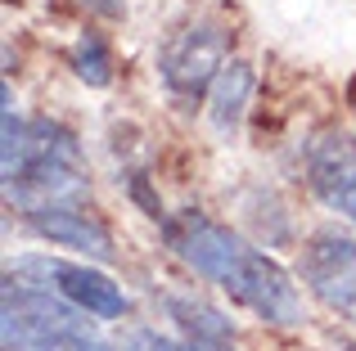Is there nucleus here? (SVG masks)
Returning <instances> with one entry per match:
<instances>
[{
    "label": "nucleus",
    "mask_w": 356,
    "mask_h": 351,
    "mask_svg": "<svg viewBox=\"0 0 356 351\" xmlns=\"http://www.w3.org/2000/svg\"><path fill=\"white\" fill-rule=\"evenodd\" d=\"M352 320H356V316H352Z\"/></svg>",
    "instance_id": "16"
},
{
    "label": "nucleus",
    "mask_w": 356,
    "mask_h": 351,
    "mask_svg": "<svg viewBox=\"0 0 356 351\" xmlns=\"http://www.w3.org/2000/svg\"><path fill=\"white\" fill-rule=\"evenodd\" d=\"M348 104H352V113H356V81H352V90H348Z\"/></svg>",
    "instance_id": "15"
},
{
    "label": "nucleus",
    "mask_w": 356,
    "mask_h": 351,
    "mask_svg": "<svg viewBox=\"0 0 356 351\" xmlns=\"http://www.w3.org/2000/svg\"><path fill=\"white\" fill-rule=\"evenodd\" d=\"M163 239H167V248L208 284L226 280V271L235 266V257L248 248V239H239L230 225H221V221H212L208 212H194V207L167 212L163 216Z\"/></svg>",
    "instance_id": "6"
},
{
    "label": "nucleus",
    "mask_w": 356,
    "mask_h": 351,
    "mask_svg": "<svg viewBox=\"0 0 356 351\" xmlns=\"http://www.w3.org/2000/svg\"><path fill=\"white\" fill-rule=\"evenodd\" d=\"M235 307H243L248 316L266 320L275 329H293L302 325V298H298V284L275 257L257 252V248H243L235 257V266L226 271V280L217 284Z\"/></svg>",
    "instance_id": "2"
},
{
    "label": "nucleus",
    "mask_w": 356,
    "mask_h": 351,
    "mask_svg": "<svg viewBox=\"0 0 356 351\" xmlns=\"http://www.w3.org/2000/svg\"><path fill=\"white\" fill-rule=\"evenodd\" d=\"M72 72L86 86H108L113 81V54H108L99 32H81V41L72 45Z\"/></svg>",
    "instance_id": "11"
},
{
    "label": "nucleus",
    "mask_w": 356,
    "mask_h": 351,
    "mask_svg": "<svg viewBox=\"0 0 356 351\" xmlns=\"http://www.w3.org/2000/svg\"><path fill=\"white\" fill-rule=\"evenodd\" d=\"M72 329H86V311H77L50 289L5 280V307H0V343H5V351H36L54 334H72Z\"/></svg>",
    "instance_id": "4"
},
{
    "label": "nucleus",
    "mask_w": 356,
    "mask_h": 351,
    "mask_svg": "<svg viewBox=\"0 0 356 351\" xmlns=\"http://www.w3.org/2000/svg\"><path fill=\"white\" fill-rule=\"evenodd\" d=\"M36 351H118V347H108L104 338H95L90 329H72V334H54L50 343H41Z\"/></svg>",
    "instance_id": "13"
},
{
    "label": "nucleus",
    "mask_w": 356,
    "mask_h": 351,
    "mask_svg": "<svg viewBox=\"0 0 356 351\" xmlns=\"http://www.w3.org/2000/svg\"><path fill=\"white\" fill-rule=\"evenodd\" d=\"M307 185L330 212L356 221V140L339 126H325L307 140Z\"/></svg>",
    "instance_id": "7"
},
{
    "label": "nucleus",
    "mask_w": 356,
    "mask_h": 351,
    "mask_svg": "<svg viewBox=\"0 0 356 351\" xmlns=\"http://www.w3.org/2000/svg\"><path fill=\"white\" fill-rule=\"evenodd\" d=\"M230 50H235V32L221 18L203 14L190 27H181L158 54V81H163L167 99H176L181 108L199 104L212 90V81L221 77V68L235 59Z\"/></svg>",
    "instance_id": "1"
},
{
    "label": "nucleus",
    "mask_w": 356,
    "mask_h": 351,
    "mask_svg": "<svg viewBox=\"0 0 356 351\" xmlns=\"http://www.w3.org/2000/svg\"><path fill=\"white\" fill-rule=\"evenodd\" d=\"M163 311L176 329H181L185 343H221V338H235V325H230L226 311H217L203 298H185V293H167Z\"/></svg>",
    "instance_id": "10"
},
{
    "label": "nucleus",
    "mask_w": 356,
    "mask_h": 351,
    "mask_svg": "<svg viewBox=\"0 0 356 351\" xmlns=\"http://www.w3.org/2000/svg\"><path fill=\"white\" fill-rule=\"evenodd\" d=\"M27 230L45 243L59 248H77V252L95 257V262H113L118 243L108 234V225L99 216H90L86 203H45V207L27 212Z\"/></svg>",
    "instance_id": "8"
},
{
    "label": "nucleus",
    "mask_w": 356,
    "mask_h": 351,
    "mask_svg": "<svg viewBox=\"0 0 356 351\" xmlns=\"http://www.w3.org/2000/svg\"><path fill=\"white\" fill-rule=\"evenodd\" d=\"M252 86H257V72H252L248 59H230L221 68V77L212 81L208 90V122L217 135H235L243 113H248V99H252Z\"/></svg>",
    "instance_id": "9"
},
{
    "label": "nucleus",
    "mask_w": 356,
    "mask_h": 351,
    "mask_svg": "<svg viewBox=\"0 0 356 351\" xmlns=\"http://www.w3.org/2000/svg\"><path fill=\"white\" fill-rule=\"evenodd\" d=\"M194 351H239L235 347V338H221V343H190Z\"/></svg>",
    "instance_id": "14"
},
{
    "label": "nucleus",
    "mask_w": 356,
    "mask_h": 351,
    "mask_svg": "<svg viewBox=\"0 0 356 351\" xmlns=\"http://www.w3.org/2000/svg\"><path fill=\"white\" fill-rule=\"evenodd\" d=\"M5 280L50 289V293H59L63 302H72L77 311H86V316H95V320H118L122 311H127L122 284H113L104 271H95V266H86V262H63V257L32 252V257L9 262Z\"/></svg>",
    "instance_id": "3"
},
{
    "label": "nucleus",
    "mask_w": 356,
    "mask_h": 351,
    "mask_svg": "<svg viewBox=\"0 0 356 351\" xmlns=\"http://www.w3.org/2000/svg\"><path fill=\"white\" fill-rule=\"evenodd\" d=\"M298 280L330 311L356 316V234L339 225L307 234L302 252H298Z\"/></svg>",
    "instance_id": "5"
},
{
    "label": "nucleus",
    "mask_w": 356,
    "mask_h": 351,
    "mask_svg": "<svg viewBox=\"0 0 356 351\" xmlns=\"http://www.w3.org/2000/svg\"><path fill=\"white\" fill-rule=\"evenodd\" d=\"M122 351H194L185 338H167L158 329H131L127 334V347Z\"/></svg>",
    "instance_id": "12"
}]
</instances>
